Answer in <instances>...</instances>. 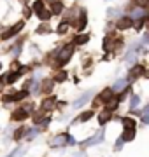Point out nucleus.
<instances>
[{
  "instance_id": "2",
  "label": "nucleus",
  "mask_w": 149,
  "mask_h": 157,
  "mask_svg": "<svg viewBox=\"0 0 149 157\" xmlns=\"http://www.w3.org/2000/svg\"><path fill=\"white\" fill-rule=\"evenodd\" d=\"M23 26H25V21H18L14 26H11V28L7 30L6 33H2V39L7 40V39H11V37H14L18 32H21V30H23Z\"/></svg>"
},
{
  "instance_id": "12",
  "label": "nucleus",
  "mask_w": 149,
  "mask_h": 157,
  "mask_svg": "<svg viewBox=\"0 0 149 157\" xmlns=\"http://www.w3.org/2000/svg\"><path fill=\"white\" fill-rule=\"evenodd\" d=\"M84 26H86V12L83 11V12H81V17H79V21L75 23V28H77V30H83Z\"/></svg>"
},
{
  "instance_id": "5",
  "label": "nucleus",
  "mask_w": 149,
  "mask_h": 157,
  "mask_svg": "<svg viewBox=\"0 0 149 157\" xmlns=\"http://www.w3.org/2000/svg\"><path fill=\"white\" fill-rule=\"evenodd\" d=\"M102 138H103V133H102V131H98V133H97V136H93V138H90V140L83 141L81 145H83V147H90V145H95V143H98V141H102Z\"/></svg>"
},
{
  "instance_id": "33",
  "label": "nucleus",
  "mask_w": 149,
  "mask_h": 157,
  "mask_svg": "<svg viewBox=\"0 0 149 157\" xmlns=\"http://www.w3.org/2000/svg\"><path fill=\"white\" fill-rule=\"evenodd\" d=\"M0 68H2V65H0Z\"/></svg>"
},
{
  "instance_id": "27",
  "label": "nucleus",
  "mask_w": 149,
  "mask_h": 157,
  "mask_svg": "<svg viewBox=\"0 0 149 157\" xmlns=\"http://www.w3.org/2000/svg\"><path fill=\"white\" fill-rule=\"evenodd\" d=\"M69 30V25L67 23H60V26H58V33H65Z\"/></svg>"
},
{
  "instance_id": "1",
  "label": "nucleus",
  "mask_w": 149,
  "mask_h": 157,
  "mask_svg": "<svg viewBox=\"0 0 149 157\" xmlns=\"http://www.w3.org/2000/svg\"><path fill=\"white\" fill-rule=\"evenodd\" d=\"M72 54H74V47H72V45L63 47L62 52H60V58H58V65H65V63H69V59L72 58Z\"/></svg>"
},
{
  "instance_id": "8",
  "label": "nucleus",
  "mask_w": 149,
  "mask_h": 157,
  "mask_svg": "<svg viewBox=\"0 0 149 157\" xmlns=\"http://www.w3.org/2000/svg\"><path fill=\"white\" fill-rule=\"evenodd\" d=\"M54 103H56V98L54 96L46 98V100L42 101V110H51V108H54Z\"/></svg>"
},
{
  "instance_id": "13",
  "label": "nucleus",
  "mask_w": 149,
  "mask_h": 157,
  "mask_svg": "<svg viewBox=\"0 0 149 157\" xmlns=\"http://www.w3.org/2000/svg\"><path fill=\"white\" fill-rule=\"evenodd\" d=\"M123 126H125V129H135V121L130 117H125L123 119Z\"/></svg>"
},
{
  "instance_id": "20",
  "label": "nucleus",
  "mask_w": 149,
  "mask_h": 157,
  "mask_svg": "<svg viewBox=\"0 0 149 157\" xmlns=\"http://www.w3.org/2000/svg\"><path fill=\"white\" fill-rule=\"evenodd\" d=\"M111 119V113L109 112H103L102 115H100V117H98V122H100V126H103V124L107 122V121H109Z\"/></svg>"
},
{
  "instance_id": "22",
  "label": "nucleus",
  "mask_w": 149,
  "mask_h": 157,
  "mask_svg": "<svg viewBox=\"0 0 149 157\" xmlns=\"http://www.w3.org/2000/svg\"><path fill=\"white\" fill-rule=\"evenodd\" d=\"M88 40H90V37H88V35H77V37H75V44H86Z\"/></svg>"
},
{
  "instance_id": "7",
  "label": "nucleus",
  "mask_w": 149,
  "mask_h": 157,
  "mask_svg": "<svg viewBox=\"0 0 149 157\" xmlns=\"http://www.w3.org/2000/svg\"><path fill=\"white\" fill-rule=\"evenodd\" d=\"M90 98H91V93H84L83 96H79V98H77V100L74 101V108L83 107V105H84V103H86V101L90 100Z\"/></svg>"
},
{
  "instance_id": "24",
  "label": "nucleus",
  "mask_w": 149,
  "mask_h": 157,
  "mask_svg": "<svg viewBox=\"0 0 149 157\" xmlns=\"http://www.w3.org/2000/svg\"><path fill=\"white\" fill-rule=\"evenodd\" d=\"M67 78V72H58L56 73V77H54V80L53 82H63Z\"/></svg>"
},
{
  "instance_id": "28",
  "label": "nucleus",
  "mask_w": 149,
  "mask_h": 157,
  "mask_svg": "<svg viewBox=\"0 0 149 157\" xmlns=\"http://www.w3.org/2000/svg\"><path fill=\"white\" fill-rule=\"evenodd\" d=\"M133 61H135V56L133 54H128L126 56V65H133Z\"/></svg>"
},
{
  "instance_id": "10",
  "label": "nucleus",
  "mask_w": 149,
  "mask_h": 157,
  "mask_svg": "<svg viewBox=\"0 0 149 157\" xmlns=\"http://www.w3.org/2000/svg\"><path fill=\"white\" fill-rule=\"evenodd\" d=\"M144 73H146V68H144L142 65H137L135 68H132V73H130V75H132V78H137V77H140V75H144Z\"/></svg>"
},
{
  "instance_id": "23",
  "label": "nucleus",
  "mask_w": 149,
  "mask_h": 157,
  "mask_svg": "<svg viewBox=\"0 0 149 157\" xmlns=\"http://www.w3.org/2000/svg\"><path fill=\"white\" fill-rule=\"evenodd\" d=\"M34 11L37 12V14H39L40 11H44V2H42V0H37L34 4Z\"/></svg>"
},
{
  "instance_id": "25",
  "label": "nucleus",
  "mask_w": 149,
  "mask_h": 157,
  "mask_svg": "<svg viewBox=\"0 0 149 157\" xmlns=\"http://www.w3.org/2000/svg\"><path fill=\"white\" fill-rule=\"evenodd\" d=\"M139 103H140V98L139 96H132V100H130V108H137L139 107Z\"/></svg>"
},
{
  "instance_id": "30",
  "label": "nucleus",
  "mask_w": 149,
  "mask_h": 157,
  "mask_svg": "<svg viewBox=\"0 0 149 157\" xmlns=\"http://www.w3.org/2000/svg\"><path fill=\"white\" fill-rule=\"evenodd\" d=\"M121 147H123V140L119 138V140H118V143H116V150H119Z\"/></svg>"
},
{
  "instance_id": "26",
  "label": "nucleus",
  "mask_w": 149,
  "mask_h": 157,
  "mask_svg": "<svg viewBox=\"0 0 149 157\" xmlns=\"http://www.w3.org/2000/svg\"><path fill=\"white\" fill-rule=\"evenodd\" d=\"M39 17L42 19V21H47V19L51 17V11H40L39 12Z\"/></svg>"
},
{
  "instance_id": "3",
  "label": "nucleus",
  "mask_w": 149,
  "mask_h": 157,
  "mask_svg": "<svg viewBox=\"0 0 149 157\" xmlns=\"http://www.w3.org/2000/svg\"><path fill=\"white\" fill-rule=\"evenodd\" d=\"M116 26H118V30H128L133 26V19L128 16H121L118 17V23H116Z\"/></svg>"
},
{
  "instance_id": "19",
  "label": "nucleus",
  "mask_w": 149,
  "mask_h": 157,
  "mask_svg": "<svg viewBox=\"0 0 149 157\" xmlns=\"http://www.w3.org/2000/svg\"><path fill=\"white\" fill-rule=\"evenodd\" d=\"M62 11H63L62 2H56V4H53V7H51V14H60Z\"/></svg>"
},
{
  "instance_id": "21",
  "label": "nucleus",
  "mask_w": 149,
  "mask_h": 157,
  "mask_svg": "<svg viewBox=\"0 0 149 157\" xmlns=\"http://www.w3.org/2000/svg\"><path fill=\"white\" fill-rule=\"evenodd\" d=\"M47 32H51V26H49V25H46V23H44V25H40L39 28H37V33H47Z\"/></svg>"
},
{
  "instance_id": "32",
  "label": "nucleus",
  "mask_w": 149,
  "mask_h": 157,
  "mask_svg": "<svg viewBox=\"0 0 149 157\" xmlns=\"http://www.w3.org/2000/svg\"><path fill=\"white\" fill-rule=\"evenodd\" d=\"M0 91H2V78H0Z\"/></svg>"
},
{
  "instance_id": "18",
  "label": "nucleus",
  "mask_w": 149,
  "mask_h": 157,
  "mask_svg": "<svg viewBox=\"0 0 149 157\" xmlns=\"http://www.w3.org/2000/svg\"><path fill=\"white\" fill-rule=\"evenodd\" d=\"M126 86V80H118L114 86H112V89L111 91H116V93H119V91H123V87Z\"/></svg>"
},
{
  "instance_id": "6",
  "label": "nucleus",
  "mask_w": 149,
  "mask_h": 157,
  "mask_svg": "<svg viewBox=\"0 0 149 157\" xmlns=\"http://www.w3.org/2000/svg\"><path fill=\"white\" fill-rule=\"evenodd\" d=\"M28 117V112L23 110V108H18L12 112V121H25V119Z\"/></svg>"
},
{
  "instance_id": "11",
  "label": "nucleus",
  "mask_w": 149,
  "mask_h": 157,
  "mask_svg": "<svg viewBox=\"0 0 149 157\" xmlns=\"http://www.w3.org/2000/svg\"><path fill=\"white\" fill-rule=\"evenodd\" d=\"M133 138H135V129H125V133L121 136L123 141H132Z\"/></svg>"
},
{
  "instance_id": "15",
  "label": "nucleus",
  "mask_w": 149,
  "mask_h": 157,
  "mask_svg": "<svg viewBox=\"0 0 149 157\" xmlns=\"http://www.w3.org/2000/svg\"><path fill=\"white\" fill-rule=\"evenodd\" d=\"M18 77H19V73L18 72H11V73H7V77H6V82L7 84H12V82H16Z\"/></svg>"
},
{
  "instance_id": "14",
  "label": "nucleus",
  "mask_w": 149,
  "mask_h": 157,
  "mask_svg": "<svg viewBox=\"0 0 149 157\" xmlns=\"http://www.w3.org/2000/svg\"><path fill=\"white\" fill-rule=\"evenodd\" d=\"M26 131L28 129H25V128H19V129H16V133H14V140L16 141H19L23 136H26Z\"/></svg>"
},
{
  "instance_id": "29",
  "label": "nucleus",
  "mask_w": 149,
  "mask_h": 157,
  "mask_svg": "<svg viewBox=\"0 0 149 157\" xmlns=\"http://www.w3.org/2000/svg\"><path fill=\"white\" fill-rule=\"evenodd\" d=\"M107 14H109V16H118V11H116V9H109Z\"/></svg>"
},
{
  "instance_id": "31",
  "label": "nucleus",
  "mask_w": 149,
  "mask_h": 157,
  "mask_svg": "<svg viewBox=\"0 0 149 157\" xmlns=\"http://www.w3.org/2000/svg\"><path fill=\"white\" fill-rule=\"evenodd\" d=\"M49 2H53V4H56V2H60V0H49Z\"/></svg>"
},
{
  "instance_id": "16",
  "label": "nucleus",
  "mask_w": 149,
  "mask_h": 157,
  "mask_svg": "<svg viewBox=\"0 0 149 157\" xmlns=\"http://www.w3.org/2000/svg\"><path fill=\"white\" fill-rule=\"evenodd\" d=\"M26 91H19V93H14V94L11 96V100L12 101H19V100H23V98H26Z\"/></svg>"
},
{
  "instance_id": "9",
  "label": "nucleus",
  "mask_w": 149,
  "mask_h": 157,
  "mask_svg": "<svg viewBox=\"0 0 149 157\" xmlns=\"http://www.w3.org/2000/svg\"><path fill=\"white\" fill-rule=\"evenodd\" d=\"M53 82L51 78H44L42 80V84H40V91H46V93H51V89H53Z\"/></svg>"
},
{
  "instance_id": "4",
  "label": "nucleus",
  "mask_w": 149,
  "mask_h": 157,
  "mask_svg": "<svg viewBox=\"0 0 149 157\" xmlns=\"http://www.w3.org/2000/svg\"><path fill=\"white\" fill-rule=\"evenodd\" d=\"M67 140H69L67 135H58L51 140V147H54V148H56V147H63L65 143H67Z\"/></svg>"
},
{
  "instance_id": "17",
  "label": "nucleus",
  "mask_w": 149,
  "mask_h": 157,
  "mask_svg": "<svg viewBox=\"0 0 149 157\" xmlns=\"http://www.w3.org/2000/svg\"><path fill=\"white\" fill-rule=\"evenodd\" d=\"M91 117H93V110H88V112H83L79 115V121L81 122H86V121H90Z\"/></svg>"
}]
</instances>
